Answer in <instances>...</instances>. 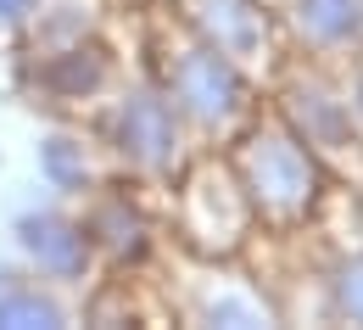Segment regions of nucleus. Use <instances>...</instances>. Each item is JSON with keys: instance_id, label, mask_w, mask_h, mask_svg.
Listing matches in <instances>:
<instances>
[{"instance_id": "nucleus-1", "label": "nucleus", "mask_w": 363, "mask_h": 330, "mask_svg": "<svg viewBox=\"0 0 363 330\" xmlns=\"http://www.w3.org/2000/svg\"><path fill=\"white\" fill-rule=\"evenodd\" d=\"M246 168H252V190L269 202L274 213L308 207V196H313V168H308V157H302L291 141H252Z\"/></svg>"}, {"instance_id": "nucleus-2", "label": "nucleus", "mask_w": 363, "mask_h": 330, "mask_svg": "<svg viewBox=\"0 0 363 330\" xmlns=\"http://www.w3.org/2000/svg\"><path fill=\"white\" fill-rule=\"evenodd\" d=\"M179 95L201 118H229L235 112V73L218 56L196 50V56H184V67H179Z\"/></svg>"}, {"instance_id": "nucleus-3", "label": "nucleus", "mask_w": 363, "mask_h": 330, "mask_svg": "<svg viewBox=\"0 0 363 330\" xmlns=\"http://www.w3.org/2000/svg\"><path fill=\"white\" fill-rule=\"evenodd\" d=\"M123 151H135L140 163H162L168 151H174V118H168V106L162 101H129V112H123Z\"/></svg>"}, {"instance_id": "nucleus-4", "label": "nucleus", "mask_w": 363, "mask_h": 330, "mask_svg": "<svg viewBox=\"0 0 363 330\" xmlns=\"http://www.w3.org/2000/svg\"><path fill=\"white\" fill-rule=\"evenodd\" d=\"M23 241H28V252L56 269V275H73V269H84V236L73 230V224H62V219H28L23 224Z\"/></svg>"}, {"instance_id": "nucleus-5", "label": "nucleus", "mask_w": 363, "mask_h": 330, "mask_svg": "<svg viewBox=\"0 0 363 330\" xmlns=\"http://www.w3.org/2000/svg\"><path fill=\"white\" fill-rule=\"evenodd\" d=\"M358 23V0H302V28L313 40H341Z\"/></svg>"}, {"instance_id": "nucleus-6", "label": "nucleus", "mask_w": 363, "mask_h": 330, "mask_svg": "<svg viewBox=\"0 0 363 330\" xmlns=\"http://www.w3.org/2000/svg\"><path fill=\"white\" fill-rule=\"evenodd\" d=\"M45 174L62 180V185H84V180H90V168H84V157L73 151V141H50L45 145Z\"/></svg>"}, {"instance_id": "nucleus-7", "label": "nucleus", "mask_w": 363, "mask_h": 330, "mask_svg": "<svg viewBox=\"0 0 363 330\" xmlns=\"http://www.w3.org/2000/svg\"><path fill=\"white\" fill-rule=\"evenodd\" d=\"M0 325H56V308L40 297H6L0 302Z\"/></svg>"}, {"instance_id": "nucleus-8", "label": "nucleus", "mask_w": 363, "mask_h": 330, "mask_svg": "<svg viewBox=\"0 0 363 330\" xmlns=\"http://www.w3.org/2000/svg\"><path fill=\"white\" fill-rule=\"evenodd\" d=\"M50 79H56L62 90H90L95 79H101V62H95L90 50H73V62H62V67H56Z\"/></svg>"}, {"instance_id": "nucleus-9", "label": "nucleus", "mask_w": 363, "mask_h": 330, "mask_svg": "<svg viewBox=\"0 0 363 330\" xmlns=\"http://www.w3.org/2000/svg\"><path fill=\"white\" fill-rule=\"evenodd\" d=\"M341 297H347V308L363 319V263L358 269H347V285H341Z\"/></svg>"}, {"instance_id": "nucleus-10", "label": "nucleus", "mask_w": 363, "mask_h": 330, "mask_svg": "<svg viewBox=\"0 0 363 330\" xmlns=\"http://www.w3.org/2000/svg\"><path fill=\"white\" fill-rule=\"evenodd\" d=\"M17 11H28V0H0V17H17Z\"/></svg>"}]
</instances>
